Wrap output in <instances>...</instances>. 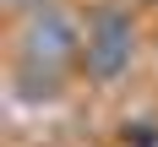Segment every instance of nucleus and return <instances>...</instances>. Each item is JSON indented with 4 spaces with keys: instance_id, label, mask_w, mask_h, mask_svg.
Instances as JSON below:
<instances>
[{
    "instance_id": "nucleus-3",
    "label": "nucleus",
    "mask_w": 158,
    "mask_h": 147,
    "mask_svg": "<svg viewBox=\"0 0 158 147\" xmlns=\"http://www.w3.org/2000/svg\"><path fill=\"white\" fill-rule=\"evenodd\" d=\"M11 82H16V98L22 104H55L60 87H65V71H44V65L11 60Z\"/></svg>"
},
{
    "instance_id": "nucleus-2",
    "label": "nucleus",
    "mask_w": 158,
    "mask_h": 147,
    "mask_svg": "<svg viewBox=\"0 0 158 147\" xmlns=\"http://www.w3.org/2000/svg\"><path fill=\"white\" fill-rule=\"evenodd\" d=\"M11 60L44 65V71H71L82 65V22L65 6H27L22 22L11 27Z\"/></svg>"
},
{
    "instance_id": "nucleus-1",
    "label": "nucleus",
    "mask_w": 158,
    "mask_h": 147,
    "mask_svg": "<svg viewBox=\"0 0 158 147\" xmlns=\"http://www.w3.org/2000/svg\"><path fill=\"white\" fill-rule=\"evenodd\" d=\"M142 55V27H136V16L120 11V6H98L87 16V27H82V76L93 82V87H114V82L131 76V65Z\"/></svg>"
}]
</instances>
